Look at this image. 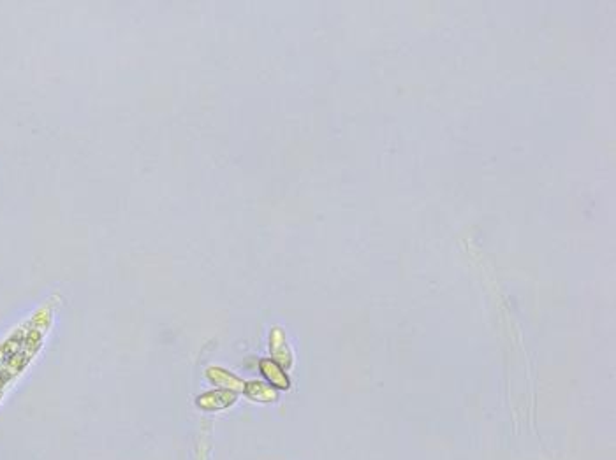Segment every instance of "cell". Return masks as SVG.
Returning <instances> with one entry per match:
<instances>
[{"label": "cell", "mask_w": 616, "mask_h": 460, "mask_svg": "<svg viewBox=\"0 0 616 460\" xmlns=\"http://www.w3.org/2000/svg\"><path fill=\"white\" fill-rule=\"evenodd\" d=\"M270 349H271V355L273 358L271 361L277 362L278 365H282L284 369L287 367H293V352H291V346L287 343V338H285V332L280 329V327H275L271 330V336H270Z\"/></svg>", "instance_id": "obj_1"}, {"label": "cell", "mask_w": 616, "mask_h": 460, "mask_svg": "<svg viewBox=\"0 0 616 460\" xmlns=\"http://www.w3.org/2000/svg\"><path fill=\"white\" fill-rule=\"evenodd\" d=\"M238 399V394L231 390H224V388H219V390H212V392H206V394L199 395L197 397V406L201 410H206V411H219V410H226V408L233 406Z\"/></svg>", "instance_id": "obj_2"}, {"label": "cell", "mask_w": 616, "mask_h": 460, "mask_svg": "<svg viewBox=\"0 0 616 460\" xmlns=\"http://www.w3.org/2000/svg\"><path fill=\"white\" fill-rule=\"evenodd\" d=\"M259 369H261V374L264 376L266 383H270L277 390H287L291 387V380L289 376L285 374V369L271 358H262L259 362Z\"/></svg>", "instance_id": "obj_3"}, {"label": "cell", "mask_w": 616, "mask_h": 460, "mask_svg": "<svg viewBox=\"0 0 616 460\" xmlns=\"http://www.w3.org/2000/svg\"><path fill=\"white\" fill-rule=\"evenodd\" d=\"M206 376H208V380L212 383H215L217 387L224 388V390H231V392H243V387H245V381H242L236 374L229 372L228 369H222V367H210L206 371Z\"/></svg>", "instance_id": "obj_4"}, {"label": "cell", "mask_w": 616, "mask_h": 460, "mask_svg": "<svg viewBox=\"0 0 616 460\" xmlns=\"http://www.w3.org/2000/svg\"><path fill=\"white\" fill-rule=\"evenodd\" d=\"M243 394L255 403H275L278 399L277 388H273L266 381H246L243 387Z\"/></svg>", "instance_id": "obj_5"}]
</instances>
